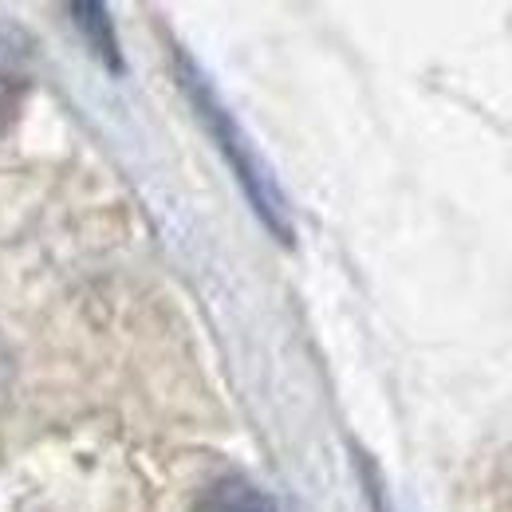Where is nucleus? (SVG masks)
<instances>
[{"mask_svg":"<svg viewBox=\"0 0 512 512\" xmlns=\"http://www.w3.org/2000/svg\"><path fill=\"white\" fill-rule=\"evenodd\" d=\"M0 371H4V355H0Z\"/></svg>","mask_w":512,"mask_h":512,"instance_id":"nucleus-5","label":"nucleus"},{"mask_svg":"<svg viewBox=\"0 0 512 512\" xmlns=\"http://www.w3.org/2000/svg\"><path fill=\"white\" fill-rule=\"evenodd\" d=\"M178 83L186 91V99L193 103L201 127L209 130V138L217 142V150L225 154L229 170L237 174L241 190L249 197V205L256 209V217L268 225V233H276L284 245H292V209H288V197L280 190V182L272 178L268 162L256 154V146L249 142V134L241 130V123L229 115V107L221 103L217 87L205 79V71L193 64L190 56L178 48Z\"/></svg>","mask_w":512,"mask_h":512,"instance_id":"nucleus-1","label":"nucleus"},{"mask_svg":"<svg viewBox=\"0 0 512 512\" xmlns=\"http://www.w3.org/2000/svg\"><path fill=\"white\" fill-rule=\"evenodd\" d=\"M71 16H75V28L87 36L91 52H95L103 64L123 67V60H119V40H115V28H111L103 4H71Z\"/></svg>","mask_w":512,"mask_h":512,"instance_id":"nucleus-4","label":"nucleus"},{"mask_svg":"<svg viewBox=\"0 0 512 512\" xmlns=\"http://www.w3.org/2000/svg\"><path fill=\"white\" fill-rule=\"evenodd\" d=\"M190 512H280V509L272 505V497L264 489H256L253 481H245V477H221V481H213L193 501Z\"/></svg>","mask_w":512,"mask_h":512,"instance_id":"nucleus-3","label":"nucleus"},{"mask_svg":"<svg viewBox=\"0 0 512 512\" xmlns=\"http://www.w3.org/2000/svg\"><path fill=\"white\" fill-rule=\"evenodd\" d=\"M28 87H32V52L16 32L0 28V138L16 123Z\"/></svg>","mask_w":512,"mask_h":512,"instance_id":"nucleus-2","label":"nucleus"}]
</instances>
